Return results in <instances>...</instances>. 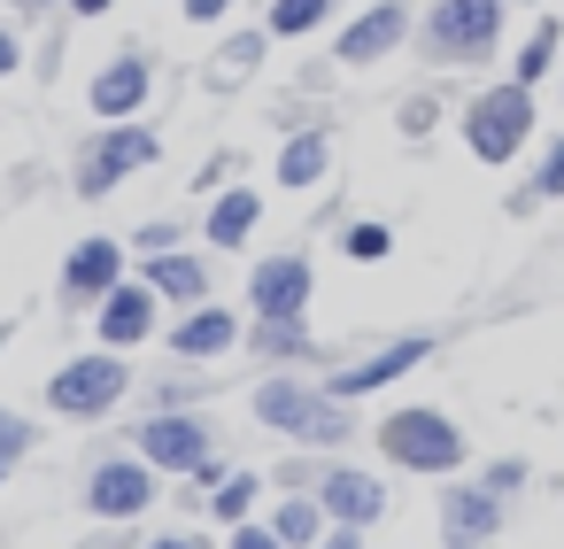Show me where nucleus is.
<instances>
[{
    "label": "nucleus",
    "instance_id": "f257e3e1",
    "mask_svg": "<svg viewBox=\"0 0 564 549\" xmlns=\"http://www.w3.org/2000/svg\"><path fill=\"white\" fill-rule=\"evenodd\" d=\"M248 418L263 433H279L286 449H317V456H340L356 433H371V426H356V402H333L325 379H310V372H263L248 387Z\"/></svg>",
    "mask_w": 564,
    "mask_h": 549
},
{
    "label": "nucleus",
    "instance_id": "f03ea898",
    "mask_svg": "<svg viewBox=\"0 0 564 549\" xmlns=\"http://www.w3.org/2000/svg\"><path fill=\"white\" fill-rule=\"evenodd\" d=\"M456 140H464L471 163L510 171V163L541 140V94L518 86V78H487V86H471L464 109H456Z\"/></svg>",
    "mask_w": 564,
    "mask_h": 549
},
{
    "label": "nucleus",
    "instance_id": "7ed1b4c3",
    "mask_svg": "<svg viewBox=\"0 0 564 549\" xmlns=\"http://www.w3.org/2000/svg\"><path fill=\"white\" fill-rule=\"evenodd\" d=\"M140 395V372H132V356H117V348H78V356H63L47 379H40V410L55 418V426H109L124 402Z\"/></svg>",
    "mask_w": 564,
    "mask_h": 549
},
{
    "label": "nucleus",
    "instance_id": "20e7f679",
    "mask_svg": "<svg viewBox=\"0 0 564 549\" xmlns=\"http://www.w3.org/2000/svg\"><path fill=\"white\" fill-rule=\"evenodd\" d=\"M371 449L394 472H410V480H456V472H471V433L441 402H394L371 426Z\"/></svg>",
    "mask_w": 564,
    "mask_h": 549
},
{
    "label": "nucleus",
    "instance_id": "39448f33",
    "mask_svg": "<svg viewBox=\"0 0 564 549\" xmlns=\"http://www.w3.org/2000/svg\"><path fill=\"white\" fill-rule=\"evenodd\" d=\"M502 24H510L502 0H425L410 47L433 71H487L502 55Z\"/></svg>",
    "mask_w": 564,
    "mask_h": 549
},
{
    "label": "nucleus",
    "instance_id": "423d86ee",
    "mask_svg": "<svg viewBox=\"0 0 564 549\" xmlns=\"http://www.w3.org/2000/svg\"><path fill=\"white\" fill-rule=\"evenodd\" d=\"M163 163V132L148 125V117H132V125H94L78 148H70V202H109V194H124L140 171H155Z\"/></svg>",
    "mask_w": 564,
    "mask_h": 549
},
{
    "label": "nucleus",
    "instance_id": "0eeeda50",
    "mask_svg": "<svg viewBox=\"0 0 564 549\" xmlns=\"http://www.w3.org/2000/svg\"><path fill=\"white\" fill-rule=\"evenodd\" d=\"M171 495V480L124 441V449H101L94 464H86V480H78V510L94 518V526H140L155 503Z\"/></svg>",
    "mask_w": 564,
    "mask_h": 549
},
{
    "label": "nucleus",
    "instance_id": "6e6552de",
    "mask_svg": "<svg viewBox=\"0 0 564 549\" xmlns=\"http://www.w3.org/2000/svg\"><path fill=\"white\" fill-rule=\"evenodd\" d=\"M124 441H132V449H140L171 487H178V480H194L209 456H225V449H217V418H209V410H140V426H132Z\"/></svg>",
    "mask_w": 564,
    "mask_h": 549
},
{
    "label": "nucleus",
    "instance_id": "1a4fd4ad",
    "mask_svg": "<svg viewBox=\"0 0 564 549\" xmlns=\"http://www.w3.org/2000/svg\"><path fill=\"white\" fill-rule=\"evenodd\" d=\"M410 32H417V0H364L356 17H340L333 24V71H379V63H394L402 47H410Z\"/></svg>",
    "mask_w": 564,
    "mask_h": 549
},
{
    "label": "nucleus",
    "instance_id": "9d476101",
    "mask_svg": "<svg viewBox=\"0 0 564 549\" xmlns=\"http://www.w3.org/2000/svg\"><path fill=\"white\" fill-rule=\"evenodd\" d=\"M310 302H317V256L310 248H263L240 279L248 317H310Z\"/></svg>",
    "mask_w": 564,
    "mask_h": 549
},
{
    "label": "nucleus",
    "instance_id": "9b49d317",
    "mask_svg": "<svg viewBox=\"0 0 564 549\" xmlns=\"http://www.w3.org/2000/svg\"><path fill=\"white\" fill-rule=\"evenodd\" d=\"M117 279H132V248H124V233H86V240H70V248H63L55 302H63L70 317H94V310H101V294H109Z\"/></svg>",
    "mask_w": 564,
    "mask_h": 549
},
{
    "label": "nucleus",
    "instance_id": "f8f14e48",
    "mask_svg": "<svg viewBox=\"0 0 564 549\" xmlns=\"http://www.w3.org/2000/svg\"><path fill=\"white\" fill-rule=\"evenodd\" d=\"M433 348H441L433 333H394V341H379V348L333 364V372H325V395H333V402H371V395L402 387L417 364H433Z\"/></svg>",
    "mask_w": 564,
    "mask_h": 549
},
{
    "label": "nucleus",
    "instance_id": "ddd939ff",
    "mask_svg": "<svg viewBox=\"0 0 564 549\" xmlns=\"http://www.w3.org/2000/svg\"><path fill=\"white\" fill-rule=\"evenodd\" d=\"M94 325V348H117V356H140V348H155L163 341V325H171V310H163V294L132 271V279H117L109 294H101V310L86 317Z\"/></svg>",
    "mask_w": 564,
    "mask_h": 549
},
{
    "label": "nucleus",
    "instance_id": "4468645a",
    "mask_svg": "<svg viewBox=\"0 0 564 549\" xmlns=\"http://www.w3.org/2000/svg\"><path fill=\"white\" fill-rule=\"evenodd\" d=\"M155 86H163L155 55H148V47H117L109 63H94V78H86V109H94V125H132V117L155 109Z\"/></svg>",
    "mask_w": 564,
    "mask_h": 549
},
{
    "label": "nucleus",
    "instance_id": "2eb2a0df",
    "mask_svg": "<svg viewBox=\"0 0 564 549\" xmlns=\"http://www.w3.org/2000/svg\"><path fill=\"white\" fill-rule=\"evenodd\" d=\"M240 341H248V310H232V302H194V310H178L171 325H163V348H171V364H232L240 356Z\"/></svg>",
    "mask_w": 564,
    "mask_h": 549
},
{
    "label": "nucleus",
    "instance_id": "dca6fc26",
    "mask_svg": "<svg viewBox=\"0 0 564 549\" xmlns=\"http://www.w3.org/2000/svg\"><path fill=\"white\" fill-rule=\"evenodd\" d=\"M502 526H510V495H495L479 472L441 480V549H487Z\"/></svg>",
    "mask_w": 564,
    "mask_h": 549
},
{
    "label": "nucleus",
    "instance_id": "f3484780",
    "mask_svg": "<svg viewBox=\"0 0 564 549\" xmlns=\"http://www.w3.org/2000/svg\"><path fill=\"white\" fill-rule=\"evenodd\" d=\"M317 503H325V518H333V526H364V534H371V526L394 510L387 472H371V464H356V456H333V464H325Z\"/></svg>",
    "mask_w": 564,
    "mask_h": 549
},
{
    "label": "nucleus",
    "instance_id": "a211bd4d",
    "mask_svg": "<svg viewBox=\"0 0 564 549\" xmlns=\"http://www.w3.org/2000/svg\"><path fill=\"white\" fill-rule=\"evenodd\" d=\"M256 233H263V186H240V179L225 194H209L194 217V240L209 256H240V248H256Z\"/></svg>",
    "mask_w": 564,
    "mask_h": 549
},
{
    "label": "nucleus",
    "instance_id": "6ab92c4d",
    "mask_svg": "<svg viewBox=\"0 0 564 549\" xmlns=\"http://www.w3.org/2000/svg\"><path fill=\"white\" fill-rule=\"evenodd\" d=\"M333 163H340V140H333V125L317 117V125H302V132H279L271 186H279V194H317V186L333 179Z\"/></svg>",
    "mask_w": 564,
    "mask_h": 549
},
{
    "label": "nucleus",
    "instance_id": "aec40b11",
    "mask_svg": "<svg viewBox=\"0 0 564 549\" xmlns=\"http://www.w3.org/2000/svg\"><path fill=\"white\" fill-rule=\"evenodd\" d=\"M132 271L163 294V310H171V317L217 294V256H209L202 240H194V248H171V256H148V263H132Z\"/></svg>",
    "mask_w": 564,
    "mask_h": 549
},
{
    "label": "nucleus",
    "instance_id": "412c9836",
    "mask_svg": "<svg viewBox=\"0 0 564 549\" xmlns=\"http://www.w3.org/2000/svg\"><path fill=\"white\" fill-rule=\"evenodd\" d=\"M271 32L263 24H225V40L209 47V63H202V94H240L263 63H271Z\"/></svg>",
    "mask_w": 564,
    "mask_h": 549
},
{
    "label": "nucleus",
    "instance_id": "4be33fe9",
    "mask_svg": "<svg viewBox=\"0 0 564 549\" xmlns=\"http://www.w3.org/2000/svg\"><path fill=\"white\" fill-rule=\"evenodd\" d=\"M240 356H256L263 372H302V364H325V341L310 333V317H248Z\"/></svg>",
    "mask_w": 564,
    "mask_h": 549
},
{
    "label": "nucleus",
    "instance_id": "5701e85b",
    "mask_svg": "<svg viewBox=\"0 0 564 549\" xmlns=\"http://www.w3.org/2000/svg\"><path fill=\"white\" fill-rule=\"evenodd\" d=\"M263 503H271V472H256V464H232L209 495H202V518L225 534V526H248V518H263Z\"/></svg>",
    "mask_w": 564,
    "mask_h": 549
},
{
    "label": "nucleus",
    "instance_id": "b1692460",
    "mask_svg": "<svg viewBox=\"0 0 564 549\" xmlns=\"http://www.w3.org/2000/svg\"><path fill=\"white\" fill-rule=\"evenodd\" d=\"M556 71H564V24L549 17V9H533V24H525V40L510 47V78L518 86H556Z\"/></svg>",
    "mask_w": 564,
    "mask_h": 549
},
{
    "label": "nucleus",
    "instance_id": "393cba45",
    "mask_svg": "<svg viewBox=\"0 0 564 549\" xmlns=\"http://www.w3.org/2000/svg\"><path fill=\"white\" fill-rule=\"evenodd\" d=\"M256 24H263L279 47H302V40H317V32L340 24V0H263Z\"/></svg>",
    "mask_w": 564,
    "mask_h": 549
},
{
    "label": "nucleus",
    "instance_id": "a878e982",
    "mask_svg": "<svg viewBox=\"0 0 564 549\" xmlns=\"http://www.w3.org/2000/svg\"><path fill=\"white\" fill-rule=\"evenodd\" d=\"M263 526H271L286 549H317L333 518H325V503H317V495H271V503H263Z\"/></svg>",
    "mask_w": 564,
    "mask_h": 549
},
{
    "label": "nucleus",
    "instance_id": "bb28decb",
    "mask_svg": "<svg viewBox=\"0 0 564 549\" xmlns=\"http://www.w3.org/2000/svg\"><path fill=\"white\" fill-rule=\"evenodd\" d=\"M549 202H564V132H549V140H541V155H533L525 186L510 194V217H533V209H549Z\"/></svg>",
    "mask_w": 564,
    "mask_h": 549
},
{
    "label": "nucleus",
    "instance_id": "cd10ccee",
    "mask_svg": "<svg viewBox=\"0 0 564 549\" xmlns=\"http://www.w3.org/2000/svg\"><path fill=\"white\" fill-rule=\"evenodd\" d=\"M333 248H340L348 263H364V271H371V263H387V256H394V225H387V217H348Z\"/></svg>",
    "mask_w": 564,
    "mask_h": 549
},
{
    "label": "nucleus",
    "instance_id": "c85d7f7f",
    "mask_svg": "<svg viewBox=\"0 0 564 549\" xmlns=\"http://www.w3.org/2000/svg\"><path fill=\"white\" fill-rule=\"evenodd\" d=\"M40 449H47V418L0 402V464H24V456H40Z\"/></svg>",
    "mask_w": 564,
    "mask_h": 549
},
{
    "label": "nucleus",
    "instance_id": "c756f323",
    "mask_svg": "<svg viewBox=\"0 0 564 549\" xmlns=\"http://www.w3.org/2000/svg\"><path fill=\"white\" fill-rule=\"evenodd\" d=\"M441 117H448V101H441L433 86H417V94H402V101H394V132H402L410 148H425V140L441 132Z\"/></svg>",
    "mask_w": 564,
    "mask_h": 549
},
{
    "label": "nucleus",
    "instance_id": "7c9ffc66",
    "mask_svg": "<svg viewBox=\"0 0 564 549\" xmlns=\"http://www.w3.org/2000/svg\"><path fill=\"white\" fill-rule=\"evenodd\" d=\"M124 248H132V263L171 256V248H194V225H186V217H140V225L124 233Z\"/></svg>",
    "mask_w": 564,
    "mask_h": 549
},
{
    "label": "nucleus",
    "instance_id": "2f4dec72",
    "mask_svg": "<svg viewBox=\"0 0 564 549\" xmlns=\"http://www.w3.org/2000/svg\"><path fill=\"white\" fill-rule=\"evenodd\" d=\"M325 464H333V456H317V449H294V456H279V464H271V495H317Z\"/></svg>",
    "mask_w": 564,
    "mask_h": 549
},
{
    "label": "nucleus",
    "instance_id": "473e14b6",
    "mask_svg": "<svg viewBox=\"0 0 564 549\" xmlns=\"http://www.w3.org/2000/svg\"><path fill=\"white\" fill-rule=\"evenodd\" d=\"M17 71H32V32H24L9 9H0V86H9Z\"/></svg>",
    "mask_w": 564,
    "mask_h": 549
},
{
    "label": "nucleus",
    "instance_id": "72a5a7b5",
    "mask_svg": "<svg viewBox=\"0 0 564 549\" xmlns=\"http://www.w3.org/2000/svg\"><path fill=\"white\" fill-rule=\"evenodd\" d=\"M140 402L148 410H202V379H148Z\"/></svg>",
    "mask_w": 564,
    "mask_h": 549
},
{
    "label": "nucleus",
    "instance_id": "f704fd0d",
    "mask_svg": "<svg viewBox=\"0 0 564 549\" xmlns=\"http://www.w3.org/2000/svg\"><path fill=\"white\" fill-rule=\"evenodd\" d=\"M240 179V148H217V155H202V171H194V194L209 202V194H225Z\"/></svg>",
    "mask_w": 564,
    "mask_h": 549
},
{
    "label": "nucleus",
    "instance_id": "c9c22d12",
    "mask_svg": "<svg viewBox=\"0 0 564 549\" xmlns=\"http://www.w3.org/2000/svg\"><path fill=\"white\" fill-rule=\"evenodd\" d=\"M178 17H186L194 32H225V24L240 17V0H178Z\"/></svg>",
    "mask_w": 564,
    "mask_h": 549
},
{
    "label": "nucleus",
    "instance_id": "e433bc0d",
    "mask_svg": "<svg viewBox=\"0 0 564 549\" xmlns=\"http://www.w3.org/2000/svg\"><path fill=\"white\" fill-rule=\"evenodd\" d=\"M479 480H487L495 495H518V487L533 480V464H525V456H487V464H479Z\"/></svg>",
    "mask_w": 564,
    "mask_h": 549
},
{
    "label": "nucleus",
    "instance_id": "4c0bfd02",
    "mask_svg": "<svg viewBox=\"0 0 564 549\" xmlns=\"http://www.w3.org/2000/svg\"><path fill=\"white\" fill-rule=\"evenodd\" d=\"M217 549H286V541H279L263 518H248V526H225V541H217Z\"/></svg>",
    "mask_w": 564,
    "mask_h": 549
},
{
    "label": "nucleus",
    "instance_id": "58836bf2",
    "mask_svg": "<svg viewBox=\"0 0 564 549\" xmlns=\"http://www.w3.org/2000/svg\"><path fill=\"white\" fill-rule=\"evenodd\" d=\"M140 549H217V541H209L202 526H163V534H148Z\"/></svg>",
    "mask_w": 564,
    "mask_h": 549
},
{
    "label": "nucleus",
    "instance_id": "ea45409f",
    "mask_svg": "<svg viewBox=\"0 0 564 549\" xmlns=\"http://www.w3.org/2000/svg\"><path fill=\"white\" fill-rule=\"evenodd\" d=\"M0 9H9V17L32 32V24H55V17H63V0H0Z\"/></svg>",
    "mask_w": 564,
    "mask_h": 549
},
{
    "label": "nucleus",
    "instance_id": "a19ab883",
    "mask_svg": "<svg viewBox=\"0 0 564 549\" xmlns=\"http://www.w3.org/2000/svg\"><path fill=\"white\" fill-rule=\"evenodd\" d=\"M117 9H124V0H63V17H70V24H109Z\"/></svg>",
    "mask_w": 564,
    "mask_h": 549
},
{
    "label": "nucleus",
    "instance_id": "79ce46f5",
    "mask_svg": "<svg viewBox=\"0 0 564 549\" xmlns=\"http://www.w3.org/2000/svg\"><path fill=\"white\" fill-rule=\"evenodd\" d=\"M317 549H364V526H325V541Z\"/></svg>",
    "mask_w": 564,
    "mask_h": 549
},
{
    "label": "nucleus",
    "instance_id": "37998d69",
    "mask_svg": "<svg viewBox=\"0 0 564 549\" xmlns=\"http://www.w3.org/2000/svg\"><path fill=\"white\" fill-rule=\"evenodd\" d=\"M17 325H24V317H0V356H9V341H17Z\"/></svg>",
    "mask_w": 564,
    "mask_h": 549
},
{
    "label": "nucleus",
    "instance_id": "c03bdc74",
    "mask_svg": "<svg viewBox=\"0 0 564 549\" xmlns=\"http://www.w3.org/2000/svg\"><path fill=\"white\" fill-rule=\"evenodd\" d=\"M502 9H541V0H502Z\"/></svg>",
    "mask_w": 564,
    "mask_h": 549
},
{
    "label": "nucleus",
    "instance_id": "a18cd8bd",
    "mask_svg": "<svg viewBox=\"0 0 564 549\" xmlns=\"http://www.w3.org/2000/svg\"><path fill=\"white\" fill-rule=\"evenodd\" d=\"M9 472H17V464H0V487H9Z\"/></svg>",
    "mask_w": 564,
    "mask_h": 549
},
{
    "label": "nucleus",
    "instance_id": "49530a36",
    "mask_svg": "<svg viewBox=\"0 0 564 549\" xmlns=\"http://www.w3.org/2000/svg\"><path fill=\"white\" fill-rule=\"evenodd\" d=\"M556 94H564V71H556Z\"/></svg>",
    "mask_w": 564,
    "mask_h": 549
}]
</instances>
